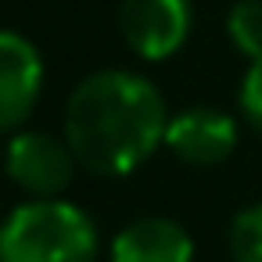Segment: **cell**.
Masks as SVG:
<instances>
[{"instance_id":"1","label":"cell","mask_w":262,"mask_h":262,"mask_svg":"<svg viewBox=\"0 0 262 262\" xmlns=\"http://www.w3.org/2000/svg\"><path fill=\"white\" fill-rule=\"evenodd\" d=\"M162 90L129 69L86 76L65 104V140L90 176H129L162 144L169 129Z\"/></svg>"},{"instance_id":"2","label":"cell","mask_w":262,"mask_h":262,"mask_svg":"<svg viewBox=\"0 0 262 262\" xmlns=\"http://www.w3.org/2000/svg\"><path fill=\"white\" fill-rule=\"evenodd\" d=\"M101 233L65 198H29L0 219V262H97Z\"/></svg>"},{"instance_id":"3","label":"cell","mask_w":262,"mask_h":262,"mask_svg":"<svg viewBox=\"0 0 262 262\" xmlns=\"http://www.w3.org/2000/svg\"><path fill=\"white\" fill-rule=\"evenodd\" d=\"M76 155L61 137L43 129H18L8 140L4 151V172L8 180L29 194V198H65V190L76 180Z\"/></svg>"},{"instance_id":"4","label":"cell","mask_w":262,"mask_h":262,"mask_svg":"<svg viewBox=\"0 0 262 262\" xmlns=\"http://www.w3.org/2000/svg\"><path fill=\"white\" fill-rule=\"evenodd\" d=\"M190 0H122L119 29L133 54L144 61L172 58L190 36Z\"/></svg>"},{"instance_id":"5","label":"cell","mask_w":262,"mask_h":262,"mask_svg":"<svg viewBox=\"0 0 262 262\" xmlns=\"http://www.w3.org/2000/svg\"><path fill=\"white\" fill-rule=\"evenodd\" d=\"M43 94V58L22 33L0 29V133H18Z\"/></svg>"},{"instance_id":"6","label":"cell","mask_w":262,"mask_h":262,"mask_svg":"<svg viewBox=\"0 0 262 262\" xmlns=\"http://www.w3.org/2000/svg\"><path fill=\"white\" fill-rule=\"evenodd\" d=\"M165 147L183 165H194V169L219 165L237 147V122L223 108H208V104L183 108V112H176L169 119Z\"/></svg>"},{"instance_id":"7","label":"cell","mask_w":262,"mask_h":262,"mask_svg":"<svg viewBox=\"0 0 262 262\" xmlns=\"http://www.w3.org/2000/svg\"><path fill=\"white\" fill-rule=\"evenodd\" d=\"M108 262H194V237L169 215H140L112 237Z\"/></svg>"},{"instance_id":"8","label":"cell","mask_w":262,"mask_h":262,"mask_svg":"<svg viewBox=\"0 0 262 262\" xmlns=\"http://www.w3.org/2000/svg\"><path fill=\"white\" fill-rule=\"evenodd\" d=\"M226 33L248 61H262V0H237L226 15Z\"/></svg>"},{"instance_id":"9","label":"cell","mask_w":262,"mask_h":262,"mask_svg":"<svg viewBox=\"0 0 262 262\" xmlns=\"http://www.w3.org/2000/svg\"><path fill=\"white\" fill-rule=\"evenodd\" d=\"M230 262H262V201L244 205L226 230Z\"/></svg>"},{"instance_id":"10","label":"cell","mask_w":262,"mask_h":262,"mask_svg":"<svg viewBox=\"0 0 262 262\" xmlns=\"http://www.w3.org/2000/svg\"><path fill=\"white\" fill-rule=\"evenodd\" d=\"M237 104H241L244 122H248L255 133H262V61H248V72H244V79H241Z\"/></svg>"}]
</instances>
